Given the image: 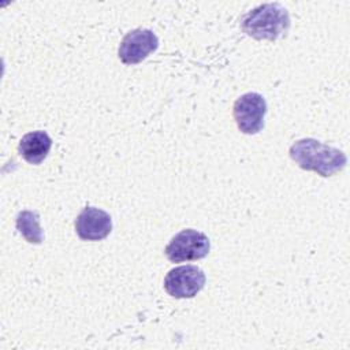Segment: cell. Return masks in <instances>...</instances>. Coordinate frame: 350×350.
<instances>
[{"mask_svg": "<svg viewBox=\"0 0 350 350\" xmlns=\"http://www.w3.org/2000/svg\"><path fill=\"white\" fill-rule=\"evenodd\" d=\"M265 98L256 92L242 94L234 103V119L243 134H257L264 127Z\"/></svg>", "mask_w": 350, "mask_h": 350, "instance_id": "obj_4", "label": "cell"}, {"mask_svg": "<svg viewBox=\"0 0 350 350\" xmlns=\"http://www.w3.org/2000/svg\"><path fill=\"white\" fill-rule=\"evenodd\" d=\"M52 148V139L46 131L37 130L22 137L18 145L19 154L30 164H40L48 156Z\"/></svg>", "mask_w": 350, "mask_h": 350, "instance_id": "obj_8", "label": "cell"}, {"mask_svg": "<svg viewBox=\"0 0 350 350\" xmlns=\"http://www.w3.org/2000/svg\"><path fill=\"white\" fill-rule=\"evenodd\" d=\"M290 27V16L280 3H265L241 18V29L256 40H278Z\"/></svg>", "mask_w": 350, "mask_h": 350, "instance_id": "obj_2", "label": "cell"}, {"mask_svg": "<svg viewBox=\"0 0 350 350\" xmlns=\"http://www.w3.org/2000/svg\"><path fill=\"white\" fill-rule=\"evenodd\" d=\"M205 284V273L196 265L172 268L164 278V288L174 298H193Z\"/></svg>", "mask_w": 350, "mask_h": 350, "instance_id": "obj_5", "label": "cell"}, {"mask_svg": "<svg viewBox=\"0 0 350 350\" xmlns=\"http://www.w3.org/2000/svg\"><path fill=\"white\" fill-rule=\"evenodd\" d=\"M157 46L159 38L152 30L134 29L123 37L118 55L124 64H137L154 52Z\"/></svg>", "mask_w": 350, "mask_h": 350, "instance_id": "obj_6", "label": "cell"}, {"mask_svg": "<svg viewBox=\"0 0 350 350\" xmlns=\"http://www.w3.org/2000/svg\"><path fill=\"white\" fill-rule=\"evenodd\" d=\"M209 249L211 242L204 232L186 228L172 237L164 252L171 262H183L204 258Z\"/></svg>", "mask_w": 350, "mask_h": 350, "instance_id": "obj_3", "label": "cell"}, {"mask_svg": "<svg viewBox=\"0 0 350 350\" xmlns=\"http://www.w3.org/2000/svg\"><path fill=\"white\" fill-rule=\"evenodd\" d=\"M16 228L19 234L30 243L42 242V231L40 227V216L33 211H21L16 216Z\"/></svg>", "mask_w": 350, "mask_h": 350, "instance_id": "obj_9", "label": "cell"}, {"mask_svg": "<svg viewBox=\"0 0 350 350\" xmlns=\"http://www.w3.org/2000/svg\"><path fill=\"white\" fill-rule=\"evenodd\" d=\"M293 161L306 171L317 172L327 178L346 167L347 157L338 148L321 144L314 138H302L290 146Z\"/></svg>", "mask_w": 350, "mask_h": 350, "instance_id": "obj_1", "label": "cell"}, {"mask_svg": "<svg viewBox=\"0 0 350 350\" xmlns=\"http://www.w3.org/2000/svg\"><path fill=\"white\" fill-rule=\"evenodd\" d=\"M75 232L82 241H101L109 235L112 230V219L108 212L85 206L75 219Z\"/></svg>", "mask_w": 350, "mask_h": 350, "instance_id": "obj_7", "label": "cell"}]
</instances>
